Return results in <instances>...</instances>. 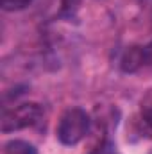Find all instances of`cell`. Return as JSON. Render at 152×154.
I'll list each match as a JSON object with an SVG mask.
<instances>
[{
	"mask_svg": "<svg viewBox=\"0 0 152 154\" xmlns=\"http://www.w3.org/2000/svg\"><path fill=\"white\" fill-rule=\"evenodd\" d=\"M141 66H145L143 47H138V45L129 47V48L123 52L122 59H120V68H122V72H125V74H134V72H138Z\"/></svg>",
	"mask_w": 152,
	"mask_h": 154,
	"instance_id": "cell-4",
	"label": "cell"
},
{
	"mask_svg": "<svg viewBox=\"0 0 152 154\" xmlns=\"http://www.w3.org/2000/svg\"><path fill=\"white\" fill-rule=\"evenodd\" d=\"M34 0H0V5L4 11L7 13H14V11H22L25 7H29Z\"/></svg>",
	"mask_w": 152,
	"mask_h": 154,
	"instance_id": "cell-7",
	"label": "cell"
},
{
	"mask_svg": "<svg viewBox=\"0 0 152 154\" xmlns=\"http://www.w3.org/2000/svg\"><path fill=\"white\" fill-rule=\"evenodd\" d=\"M134 124L138 134H141L143 138H152V91L141 100V108Z\"/></svg>",
	"mask_w": 152,
	"mask_h": 154,
	"instance_id": "cell-3",
	"label": "cell"
},
{
	"mask_svg": "<svg viewBox=\"0 0 152 154\" xmlns=\"http://www.w3.org/2000/svg\"><path fill=\"white\" fill-rule=\"evenodd\" d=\"M143 57H145V65L152 66V41L143 47Z\"/></svg>",
	"mask_w": 152,
	"mask_h": 154,
	"instance_id": "cell-9",
	"label": "cell"
},
{
	"mask_svg": "<svg viewBox=\"0 0 152 154\" xmlns=\"http://www.w3.org/2000/svg\"><path fill=\"white\" fill-rule=\"evenodd\" d=\"M90 131V115L82 108L66 109L57 124V138L65 145H77Z\"/></svg>",
	"mask_w": 152,
	"mask_h": 154,
	"instance_id": "cell-1",
	"label": "cell"
},
{
	"mask_svg": "<svg viewBox=\"0 0 152 154\" xmlns=\"http://www.w3.org/2000/svg\"><path fill=\"white\" fill-rule=\"evenodd\" d=\"M4 154H38L36 147L25 140H9L4 145Z\"/></svg>",
	"mask_w": 152,
	"mask_h": 154,
	"instance_id": "cell-5",
	"label": "cell"
},
{
	"mask_svg": "<svg viewBox=\"0 0 152 154\" xmlns=\"http://www.w3.org/2000/svg\"><path fill=\"white\" fill-rule=\"evenodd\" d=\"M90 154H116V152H114L111 143H102V145H99L95 151H91Z\"/></svg>",
	"mask_w": 152,
	"mask_h": 154,
	"instance_id": "cell-8",
	"label": "cell"
},
{
	"mask_svg": "<svg viewBox=\"0 0 152 154\" xmlns=\"http://www.w3.org/2000/svg\"><path fill=\"white\" fill-rule=\"evenodd\" d=\"M43 116V108L38 102H23L16 108L5 109L2 113V133H14L25 127L36 125Z\"/></svg>",
	"mask_w": 152,
	"mask_h": 154,
	"instance_id": "cell-2",
	"label": "cell"
},
{
	"mask_svg": "<svg viewBox=\"0 0 152 154\" xmlns=\"http://www.w3.org/2000/svg\"><path fill=\"white\" fill-rule=\"evenodd\" d=\"M81 2L82 0H61V11L59 14L63 18H74L81 7Z\"/></svg>",
	"mask_w": 152,
	"mask_h": 154,
	"instance_id": "cell-6",
	"label": "cell"
}]
</instances>
